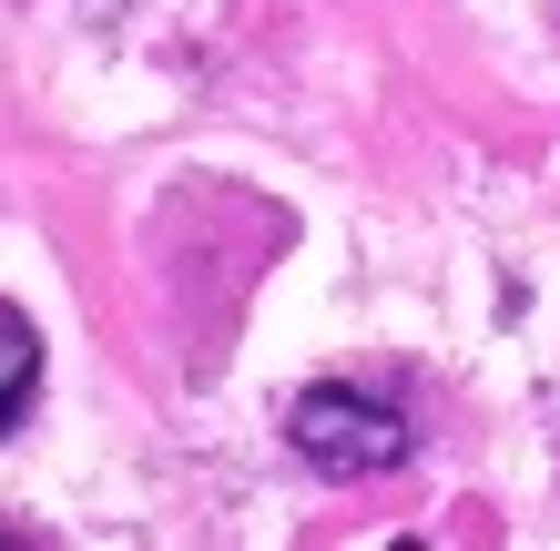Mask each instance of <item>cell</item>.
Listing matches in <instances>:
<instances>
[{
	"label": "cell",
	"instance_id": "6da1fadb",
	"mask_svg": "<svg viewBox=\"0 0 560 551\" xmlns=\"http://www.w3.org/2000/svg\"><path fill=\"white\" fill-rule=\"evenodd\" d=\"M285 439H295V460L326 470V480H377V470H398L418 449L408 418L387 399H357V388H306V399L285 409Z\"/></svg>",
	"mask_w": 560,
	"mask_h": 551
},
{
	"label": "cell",
	"instance_id": "7a4b0ae2",
	"mask_svg": "<svg viewBox=\"0 0 560 551\" xmlns=\"http://www.w3.org/2000/svg\"><path fill=\"white\" fill-rule=\"evenodd\" d=\"M31 388H42V337H31V317H21V307H0V439L21 429Z\"/></svg>",
	"mask_w": 560,
	"mask_h": 551
}]
</instances>
